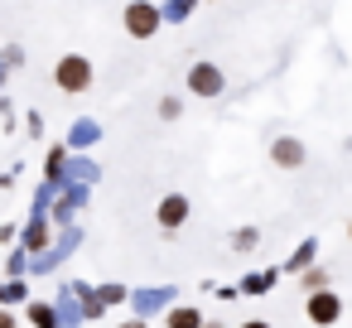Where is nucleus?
Returning <instances> with one entry per match:
<instances>
[{
    "mask_svg": "<svg viewBox=\"0 0 352 328\" xmlns=\"http://www.w3.org/2000/svg\"><path fill=\"white\" fill-rule=\"evenodd\" d=\"M304 314H309V323H318V328H333V323L342 318V299H338V294H328V289H309V299H304Z\"/></svg>",
    "mask_w": 352,
    "mask_h": 328,
    "instance_id": "obj_3",
    "label": "nucleus"
},
{
    "mask_svg": "<svg viewBox=\"0 0 352 328\" xmlns=\"http://www.w3.org/2000/svg\"><path fill=\"white\" fill-rule=\"evenodd\" d=\"M164 328H203V314H198V309H188V304H179V309H169Z\"/></svg>",
    "mask_w": 352,
    "mask_h": 328,
    "instance_id": "obj_7",
    "label": "nucleus"
},
{
    "mask_svg": "<svg viewBox=\"0 0 352 328\" xmlns=\"http://www.w3.org/2000/svg\"><path fill=\"white\" fill-rule=\"evenodd\" d=\"M30 318H34L39 328H54V323H58V314H54L49 304H34V309H30Z\"/></svg>",
    "mask_w": 352,
    "mask_h": 328,
    "instance_id": "obj_8",
    "label": "nucleus"
},
{
    "mask_svg": "<svg viewBox=\"0 0 352 328\" xmlns=\"http://www.w3.org/2000/svg\"><path fill=\"white\" fill-rule=\"evenodd\" d=\"M25 294V285H0V304H15Z\"/></svg>",
    "mask_w": 352,
    "mask_h": 328,
    "instance_id": "obj_9",
    "label": "nucleus"
},
{
    "mask_svg": "<svg viewBox=\"0 0 352 328\" xmlns=\"http://www.w3.org/2000/svg\"><path fill=\"white\" fill-rule=\"evenodd\" d=\"M232 246H236V251H251V246H256V232H236Z\"/></svg>",
    "mask_w": 352,
    "mask_h": 328,
    "instance_id": "obj_10",
    "label": "nucleus"
},
{
    "mask_svg": "<svg viewBox=\"0 0 352 328\" xmlns=\"http://www.w3.org/2000/svg\"><path fill=\"white\" fill-rule=\"evenodd\" d=\"M188 212H193V203H188L184 193H164V198L155 203V222H160V232H179V227L188 222Z\"/></svg>",
    "mask_w": 352,
    "mask_h": 328,
    "instance_id": "obj_4",
    "label": "nucleus"
},
{
    "mask_svg": "<svg viewBox=\"0 0 352 328\" xmlns=\"http://www.w3.org/2000/svg\"><path fill=\"white\" fill-rule=\"evenodd\" d=\"M121 20H126V34H131V39H155V34H160V25H164L160 6H150V0H131Z\"/></svg>",
    "mask_w": 352,
    "mask_h": 328,
    "instance_id": "obj_2",
    "label": "nucleus"
},
{
    "mask_svg": "<svg viewBox=\"0 0 352 328\" xmlns=\"http://www.w3.org/2000/svg\"><path fill=\"white\" fill-rule=\"evenodd\" d=\"M188 92L193 97H217L222 92V68L217 63H193L188 68Z\"/></svg>",
    "mask_w": 352,
    "mask_h": 328,
    "instance_id": "obj_5",
    "label": "nucleus"
},
{
    "mask_svg": "<svg viewBox=\"0 0 352 328\" xmlns=\"http://www.w3.org/2000/svg\"><path fill=\"white\" fill-rule=\"evenodd\" d=\"M0 328H15V314H6V309H0Z\"/></svg>",
    "mask_w": 352,
    "mask_h": 328,
    "instance_id": "obj_13",
    "label": "nucleus"
},
{
    "mask_svg": "<svg viewBox=\"0 0 352 328\" xmlns=\"http://www.w3.org/2000/svg\"><path fill=\"white\" fill-rule=\"evenodd\" d=\"M160 116H164V121H174V116H179V102H174V97H164V102H160Z\"/></svg>",
    "mask_w": 352,
    "mask_h": 328,
    "instance_id": "obj_11",
    "label": "nucleus"
},
{
    "mask_svg": "<svg viewBox=\"0 0 352 328\" xmlns=\"http://www.w3.org/2000/svg\"><path fill=\"white\" fill-rule=\"evenodd\" d=\"M92 78H97V68H92V58H87V54H63V58L54 63V83H58V92H68V97L87 92V87H92Z\"/></svg>",
    "mask_w": 352,
    "mask_h": 328,
    "instance_id": "obj_1",
    "label": "nucleus"
},
{
    "mask_svg": "<svg viewBox=\"0 0 352 328\" xmlns=\"http://www.w3.org/2000/svg\"><path fill=\"white\" fill-rule=\"evenodd\" d=\"M121 328H145V323H135V318H131V323H121Z\"/></svg>",
    "mask_w": 352,
    "mask_h": 328,
    "instance_id": "obj_15",
    "label": "nucleus"
},
{
    "mask_svg": "<svg viewBox=\"0 0 352 328\" xmlns=\"http://www.w3.org/2000/svg\"><path fill=\"white\" fill-rule=\"evenodd\" d=\"M304 285H309V289H323V285H328V275H323V270H309V275H304Z\"/></svg>",
    "mask_w": 352,
    "mask_h": 328,
    "instance_id": "obj_12",
    "label": "nucleus"
},
{
    "mask_svg": "<svg viewBox=\"0 0 352 328\" xmlns=\"http://www.w3.org/2000/svg\"><path fill=\"white\" fill-rule=\"evenodd\" d=\"M241 328H270V323H265V318H246Z\"/></svg>",
    "mask_w": 352,
    "mask_h": 328,
    "instance_id": "obj_14",
    "label": "nucleus"
},
{
    "mask_svg": "<svg viewBox=\"0 0 352 328\" xmlns=\"http://www.w3.org/2000/svg\"><path fill=\"white\" fill-rule=\"evenodd\" d=\"M270 160H275L280 169H299V164H304V145H299L294 135H280V140L270 145Z\"/></svg>",
    "mask_w": 352,
    "mask_h": 328,
    "instance_id": "obj_6",
    "label": "nucleus"
},
{
    "mask_svg": "<svg viewBox=\"0 0 352 328\" xmlns=\"http://www.w3.org/2000/svg\"><path fill=\"white\" fill-rule=\"evenodd\" d=\"M203 328H222V323H203Z\"/></svg>",
    "mask_w": 352,
    "mask_h": 328,
    "instance_id": "obj_16",
    "label": "nucleus"
},
{
    "mask_svg": "<svg viewBox=\"0 0 352 328\" xmlns=\"http://www.w3.org/2000/svg\"><path fill=\"white\" fill-rule=\"evenodd\" d=\"M347 232H352V222H347Z\"/></svg>",
    "mask_w": 352,
    "mask_h": 328,
    "instance_id": "obj_17",
    "label": "nucleus"
}]
</instances>
